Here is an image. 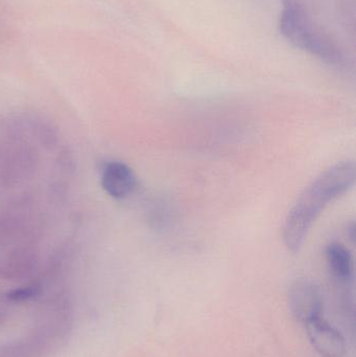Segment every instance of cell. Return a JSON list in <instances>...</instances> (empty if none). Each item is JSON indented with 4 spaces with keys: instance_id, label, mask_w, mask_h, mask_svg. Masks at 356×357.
Returning a JSON list of instances; mask_svg holds the SVG:
<instances>
[{
    "instance_id": "6da1fadb",
    "label": "cell",
    "mask_w": 356,
    "mask_h": 357,
    "mask_svg": "<svg viewBox=\"0 0 356 357\" xmlns=\"http://www.w3.org/2000/svg\"><path fill=\"white\" fill-rule=\"evenodd\" d=\"M353 161L338 163L319 176L299 197L284 222V245L296 253L302 247L309 230L320 214L334 199L353 188L355 183Z\"/></svg>"
},
{
    "instance_id": "7a4b0ae2",
    "label": "cell",
    "mask_w": 356,
    "mask_h": 357,
    "mask_svg": "<svg viewBox=\"0 0 356 357\" xmlns=\"http://www.w3.org/2000/svg\"><path fill=\"white\" fill-rule=\"evenodd\" d=\"M279 29L281 35L293 45L334 66L344 63L339 46L325 33L317 29L307 10L298 0H281Z\"/></svg>"
},
{
    "instance_id": "3957f363",
    "label": "cell",
    "mask_w": 356,
    "mask_h": 357,
    "mask_svg": "<svg viewBox=\"0 0 356 357\" xmlns=\"http://www.w3.org/2000/svg\"><path fill=\"white\" fill-rule=\"evenodd\" d=\"M290 308L293 316L304 325L321 318L324 297L320 285L311 279L295 281L290 289Z\"/></svg>"
},
{
    "instance_id": "277c9868",
    "label": "cell",
    "mask_w": 356,
    "mask_h": 357,
    "mask_svg": "<svg viewBox=\"0 0 356 357\" xmlns=\"http://www.w3.org/2000/svg\"><path fill=\"white\" fill-rule=\"evenodd\" d=\"M137 183L133 169L125 163L108 161L100 169V184L113 199H127L137 188Z\"/></svg>"
},
{
    "instance_id": "5b68a950",
    "label": "cell",
    "mask_w": 356,
    "mask_h": 357,
    "mask_svg": "<svg viewBox=\"0 0 356 357\" xmlns=\"http://www.w3.org/2000/svg\"><path fill=\"white\" fill-rule=\"evenodd\" d=\"M307 337L316 351L323 357H343L346 352V342L338 329L323 318L315 319L305 324Z\"/></svg>"
},
{
    "instance_id": "8992f818",
    "label": "cell",
    "mask_w": 356,
    "mask_h": 357,
    "mask_svg": "<svg viewBox=\"0 0 356 357\" xmlns=\"http://www.w3.org/2000/svg\"><path fill=\"white\" fill-rule=\"evenodd\" d=\"M328 270L340 287L349 289L353 282V254L342 243H332L326 248Z\"/></svg>"
},
{
    "instance_id": "52a82bcc",
    "label": "cell",
    "mask_w": 356,
    "mask_h": 357,
    "mask_svg": "<svg viewBox=\"0 0 356 357\" xmlns=\"http://www.w3.org/2000/svg\"><path fill=\"white\" fill-rule=\"evenodd\" d=\"M36 154L27 146H19L8 153L1 169V178L10 184L19 182L33 172Z\"/></svg>"
},
{
    "instance_id": "ba28073f",
    "label": "cell",
    "mask_w": 356,
    "mask_h": 357,
    "mask_svg": "<svg viewBox=\"0 0 356 357\" xmlns=\"http://www.w3.org/2000/svg\"><path fill=\"white\" fill-rule=\"evenodd\" d=\"M36 264H37V253L33 251V249L20 248L8 256L3 268L6 273H27L31 272Z\"/></svg>"
}]
</instances>
